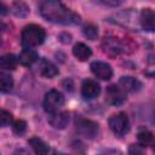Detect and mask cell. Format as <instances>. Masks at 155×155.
Wrapping results in <instances>:
<instances>
[{"label":"cell","mask_w":155,"mask_h":155,"mask_svg":"<svg viewBox=\"0 0 155 155\" xmlns=\"http://www.w3.org/2000/svg\"><path fill=\"white\" fill-rule=\"evenodd\" d=\"M12 12L17 17H25L29 13V7L24 2H15L12 5Z\"/></svg>","instance_id":"cell-19"},{"label":"cell","mask_w":155,"mask_h":155,"mask_svg":"<svg viewBox=\"0 0 155 155\" xmlns=\"http://www.w3.org/2000/svg\"><path fill=\"white\" fill-rule=\"evenodd\" d=\"M119 86L125 92L134 93V92H138L142 88V82L138 79L132 78V76H122L119 80Z\"/></svg>","instance_id":"cell-12"},{"label":"cell","mask_w":155,"mask_h":155,"mask_svg":"<svg viewBox=\"0 0 155 155\" xmlns=\"http://www.w3.org/2000/svg\"><path fill=\"white\" fill-rule=\"evenodd\" d=\"M127 155H144V147L140 144H131Z\"/></svg>","instance_id":"cell-23"},{"label":"cell","mask_w":155,"mask_h":155,"mask_svg":"<svg viewBox=\"0 0 155 155\" xmlns=\"http://www.w3.org/2000/svg\"><path fill=\"white\" fill-rule=\"evenodd\" d=\"M0 86H1V92H2V93L10 92V91L12 90V86H13L12 76L8 75V74L1 73V74H0Z\"/></svg>","instance_id":"cell-18"},{"label":"cell","mask_w":155,"mask_h":155,"mask_svg":"<svg viewBox=\"0 0 155 155\" xmlns=\"http://www.w3.org/2000/svg\"><path fill=\"white\" fill-rule=\"evenodd\" d=\"M40 13L41 16L57 24H78L80 23V16L65 7L62 2L56 0H47L40 4Z\"/></svg>","instance_id":"cell-1"},{"label":"cell","mask_w":155,"mask_h":155,"mask_svg":"<svg viewBox=\"0 0 155 155\" xmlns=\"http://www.w3.org/2000/svg\"><path fill=\"white\" fill-rule=\"evenodd\" d=\"M75 127H76V131L82 137L88 138V139H93L99 132V126H98L97 122H94L92 120H88V119H84L81 116L76 117Z\"/></svg>","instance_id":"cell-3"},{"label":"cell","mask_w":155,"mask_h":155,"mask_svg":"<svg viewBox=\"0 0 155 155\" xmlns=\"http://www.w3.org/2000/svg\"><path fill=\"white\" fill-rule=\"evenodd\" d=\"M110 130L119 137L125 136L130 131V121L125 113H117L109 119Z\"/></svg>","instance_id":"cell-5"},{"label":"cell","mask_w":155,"mask_h":155,"mask_svg":"<svg viewBox=\"0 0 155 155\" xmlns=\"http://www.w3.org/2000/svg\"><path fill=\"white\" fill-rule=\"evenodd\" d=\"M48 124L58 130L65 128V126L69 122V114L67 111H56L48 115Z\"/></svg>","instance_id":"cell-10"},{"label":"cell","mask_w":155,"mask_h":155,"mask_svg":"<svg viewBox=\"0 0 155 155\" xmlns=\"http://www.w3.org/2000/svg\"><path fill=\"white\" fill-rule=\"evenodd\" d=\"M64 104V97L61 92H58L57 90H51L45 94L44 98V109L45 111H47L48 114L59 111V109L63 107Z\"/></svg>","instance_id":"cell-4"},{"label":"cell","mask_w":155,"mask_h":155,"mask_svg":"<svg viewBox=\"0 0 155 155\" xmlns=\"http://www.w3.org/2000/svg\"><path fill=\"white\" fill-rule=\"evenodd\" d=\"M46 33L42 27L36 24L27 25L22 31V44L25 48H33L44 42Z\"/></svg>","instance_id":"cell-2"},{"label":"cell","mask_w":155,"mask_h":155,"mask_svg":"<svg viewBox=\"0 0 155 155\" xmlns=\"http://www.w3.org/2000/svg\"><path fill=\"white\" fill-rule=\"evenodd\" d=\"M99 155H122V154L119 150H107V151H104Z\"/></svg>","instance_id":"cell-25"},{"label":"cell","mask_w":155,"mask_h":155,"mask_svg":"<svg viewBox=\"0 0 155 155\" xmlns=\"http://www.w3.org/2000/svg\"><path fill=\"white\" fill-rule=\"evenodd\" d=\"M139 23L147 31H155V13L150 8H144L139 16Z\"/></svg>","instance_id":"cell-11"},{"label":"cell","mask_w":155,"mask_h":155,"mask_svg":"<svg viewBox=\"0 0 155 155\" xmlns=\"http://www.w3.org/2000/svg\"><path fill=\"white\" fill-rule=\"evenodd\" d=\"M153 140H154V136H153L151 132L144 130V131H140V132L138 133V142H139L140 145L147 147V145L151 144Z\"/></svg>","instance_id":"cell-20"},{"label":"cell","mask_w":155,"mask_h":155,"mask_svg":"<svg viewBox=\"0 0 155 155\" xmlns=\"http://www.w3.org/2000/svg\"><path fill=\"white\" fill-rule=\"evenodd\" d=\"M13 155H30V154H29V151H28V150H25V149L21 148V149H17V150L15 151V154H13Z\"/></svg>","instance_id":"cell-26"},{"label":"cell","mask_w":155,"mask_h":155,"mask_svg":"<svg viewBox=\"0 0 155 155\" xmlns=\"http://www.w3.org/2000/svg\"><path fill=\"white\" fill-rule=\"evenodd\" d=\"M39 70H40V74L44 78H48V79H52L58 74L57 67L48 59H41Z\"/></svg>","instance_id":"cell-13"},{"label":"cell","mask_w":155,"mask_h":155,"mask_svg":"<svg viewBox=\"0 0 155 155\" xmlns=\"http://www.w3.org/2000/svg\"><path fill=\"white\" fill-rule=\"evenodd\" d=\"M73 54H74L79 61L85 62V61H87V59L91 57L92 51H91V48H90L87 45H85V44H82V42H79V44H76V45L74 46V48H73Z\"/></svg>","instance_id":"cell-14"},{"label":"cell","mask_w":155,"mask_h":155,"mask_svg":"<svg viewBox=\"0 0 155 155\" xmlns=\"http://www.w3.org/2000/svg\"><path fill=\"white\" fill-rule=\"evenodd\" d=\"M105 101L111 105H120L126 101V92L116 85H110L105 91Z\"/></svg>","instance_id":"cell-7"},{"label":"cell","mask_w":155,"mask_h":155,"mask_svg":"<svg viewBox=\"0 0 155 155\" xmlns=\"http://www.w3.org/2000/svg\"><path fill=\"white\" fill-rule=\"evenodd\" d=\"M28 143L31 147L35 155H47L48 154V147L42 139H40L38 137H33L28 140Z\"/></svg>","instance_id":"cell-15"},{"label":"cell","mask_w":155,"mask_h":155,"mask_svg":"<svg viewBox=\"0 0 155 155\" xmlns=\"http://www.w3.org/2000/svg\"><path fill=\"white\" fill-rule=\"evenodd\" d=\"M12 127H13V132L16 134H22L27 130V124L23 120H17V121L13 122V126Z\"/></svg>","instance_id":"cell-22"},{"label":"cell","mask_w":155,"mask_h":155,"mask_svg":"<svg viewBox=\"0 0 155 155\" xmlns=\"http://www.w3.org/2000/svg\"><path fill=\"white\" fill-rule=\"evenodd\" d=\"M17 63H18V59L15 54L12 53H8V54H5L1 57L0 59V67L5 70H12L17 67Z\"/></svg>","instance_id":"cell-17"},{"label":"cell","mask_w":155,"mask_h":155,"mask_svg":"<svg viewBox=\"0 0 155 155\" xmlns=\"http://www.w3.org/2000/svg\"><path fill=\"white\" fill-rule=\"evenodd\" d=\"M101 92V86L97 81L87 79L84 80L82 85H81V94L84 98L86 99H93L96 98Z\"/></svg>","instance_id":"cell-9"},{"label":"cell","mask_w":155,"mask_h":155,"mask_svg":"<svg viewBox=\"0 0 155 155\" xmlns=\"http://www.w3.org/2000/svg\"><path fill=\"white\" fill-rule=\"evenodd\" d=\"M76 155H84V154H82V153H78Z\"/></svg>","instance_id":"cell-29"},{"label":"cell","mask_w":155,"mask_h":155,"mask_svg":"<svg viewBox=\"0 0 155 155\" xmlns=\"http://www.w3.org/2000/svg\"><path fill=\"white\" fill-rule=\"evenodd\" d=\"M91 71L93 73L94 76H97L102 80H109L113 76L111 67L108 63L101 62V61H96L91 64Z\"/></svg>","instance_id":"cell-8"},{"label":"cell","mask_w":155,"mask_h":155,"mask_svg":"<svg viewBox=\"0 0 155 155\" xmlns=\"http://www.w3.org/2000/svg\"><path fill=\"white\" fill-rule=\"evenodd\" d=\"M82 34L88 40H94L98 36V28L94 24H87L82 28Z\"/></svg>","instance_id":"cell-21"},{"label":"cell","mask_w":155,"mask_h":155,"mask_svg":"<svg viewBox=\"0 0 155 155\" xmlns=\"http://www.w3.org/2000/svg\"><path fill=\"white\" fill-rule=\"evenodd\" d=\"M103 51L109 56H117L122 52H126L125 44L117 38H105L103 40Z\"/></svg>","instance_id":"cell-6"},{"label":"cell","mask_w":155,"mask_h":155,"mask_svg":"<svg viewBox=\"0 0 155 155\" xmlns=\"http://www.w3.org/2000/svg\"><path fill=\"white\" fill-rule=\"evenodd\" d=\"M0 119H1V126H2V127L8 126V125L12 122V115H11V113H8V111H6V110H1V116H0Z\"/></svg>","instance_id":"cell-24"},{"label":"cell","mask_w":155,"mask_h":155,"mask_svg":"<svg viewBox=\"0 0 155 155\" xmlns=\"http://www.w3.org/2000/svg\"><path fill=\"white\" fill-rule=\"evenodd\" d=\"M18 61L23 65H31L33 63H35L38 61V53L31 48H24L21 52Z\"/></svg>","instance_id":"cell-16"},{"label":"cell","mask_w":155,"mask_h":155,"mask_svg":"<svg viewBox=\"0 0 155 155\" xmlns=\"http://www.w3.org/2000/svg\"><path fill=\"white\" fill-rule=\"evenodd\" d=\"M151 145H153V150H154V153H155V138H154V140H153Z\"/></svg>","instance_id":"cell-28"},{"label":"cell","mask_w":155,"mask_h":155,"mask_svg":"<svg viewBox=\"0 0 155 155\" xmlns=\"http://www.w3.org/2000/svg\"><path fill=\"white\" fill-rule=\"evenodd\" d=\"M0 6H1V15L4 16V15L6 13V7H5V5H4V4H1Z\"/></svg>","instance_id":"cell-27"}]
</instances>
